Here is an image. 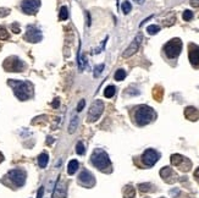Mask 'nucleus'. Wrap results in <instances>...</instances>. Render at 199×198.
<instances>
[{
    "mask_svg": "<svg viewBox=\"0 0 199 198\" xmlns=\"http://www.w3.org/2000/svg\"><path fill=\"white\" fill-rule=\"evenodd\" d=\"M84 105H86V100L82 99L80 103H78V105H77V111H82L83 108H84Z\"/></svg>",
    "mask_w": 199,
    "mask_h": 198,
    "instance_id": "f704fd0d",
    "label": "nucleus"
},
{
    "mask_svg": "<svg viewBox=\"0 0 199 198\" xmlns=\"http://www.w3.org/2000/svg\"><path fill=\"white\" fill-rule=\"evenodd\" d=\"M67 17H69V10H67V7H66V6H62V7L60 9L59 19L61 21H65V20H67Z\"/></svg>",
    "mask_w": 199,
    "mask_h": 198,
    "instance_id": "a878e982",
    "label": "nucleus"
},
{
    "mask_svg": "<svg viewBox=\"0 0 199 198\" xmlns=\"http://www.w3.org/2000/svg\"><path fill=\"white\" fill-rule=\"evenodd\" d=\"M43 193H44V188L40 187L38 190V193H37V198H43Z\"/></svg>",
    "mask_w": 199,
    "mask_h": 198,
    "instance_id": "58836bf2",
    "label": "nucleus"
},
{
    "mask_svg": "<svg viewBox=\"0 0 199 198\" xmlns=\"http://www.w3.org/2000/svg\"><path fill=\"white\" fill-rule=\"evenodd\" d=\"M194 178H197V180H199V168L194 171Z\"/></svg>",
    "mask_w": 199,
    "mask_h": 198,
    "instance_id": "ea45409f",
    "label": "nucleus"
},
{
    "mask_svg": "<svg viewBox=\"0 0 199 198\" xmlns=\"http://www.w3.org/2000/svg\"><path fill=\"white\" fill-rule=\"evenodd\" d=\"M159 31H160V27L157 26V25H150V26L147 27V32H148L150 36H154V34L159 33Z\"/></svg>",
    "mask_w": 199,
    "mask_h": 198,
    "instance_id": "b1692460",
    "label": "nucleus"
},
{
    "mask_svg": "<svg viewBox=\"0 0 199 198\" xmlns=\"http://www.w3.org/2000/svg\"><path fill=\"white\" fill-rule=\"evenodd\" d=\"M24 39L27 42H31V43H38L42 40V32L34 26H28L27 32L24 34Z\"/></svg>",
    "mask_w": 199,
    "mask_h": 198,
    "instance_id": "9d476101",
    "label": "nucleus"
},
{
    "mask_svg": "<svg viewBox=\"0 0 199 198\" xmlns=\"http://www.w3.org/2000/svg\"><path fill=\"white\" fill-rule=\"evenodd\" d=\"M184 116L191 121H197L199 119V111L194 106H187L184 109Z\"/></svg>",
    "mask_w": 199,
    "mask_h": 198,
    "instance_id": "2eb2a0df",
    "label": "nucleus"
},
{
    "mask_svg": "<svg viewBox=\"0 0 199 198\" xmlns=\"http://www.w3.org/2000/svg\"><path fill=\"white\" fill-rule=\"evenodd\" d=\"M184 157H182L181 154H172L171 155V164L175 165V166H179V164L183 161Z\"/></svg>",
    "mask_w": 199,
    "mask_h": 198,
    "instance_id": "412c9836",
    "label": "nucleus"
},
{
    "mask_svg": "<svg viewBox=\"0 0 199 198\" xmlns=\"http://www.w3.org/2000/svg\"><path fill=\"white\" fill-rule=\"evenodd\" d=\"M66 197V186L65 183H61L58 178L56 185H55V192H54V198H65Z\"/></svg>",
    "mask_w": 199,
    "mask_h": 198,
    "instance_id": "dca6fc26",
    "label": "nucleus"
},
{
    "mask_svg": "<svg viewBox=\"0 0 199 198\" xmlns=\"http://www.w3.org/2000/svg\"><path fill=\"white\" fill-rule=\"evenodd\" d=\"M121 9H122V12H123L125 15H127V14H130V11L132 10V5H131L130 1H123Z\"/></svg>",
    "mask_w": 199,
    "mask_h": 198,
    "instance_id": "393cba45",
    "label": "nucleus"
},
{
    "mask_svg": "<svg viewBox=\"0 0 199 198\" xmlns=\"http://www.w3.org/2000/svg\"><path fill=\"white\" fill-rule=\"evenodd\" d=\"M136 196V190L132 186H126L123 190V198H135Z\"/></svg>",
    "mask_w": 199,
    "mask_h": 198,
    "instance_id": "a211bd4d",
    "label": "nucleus"
},
{
    "mask_svg": "<svg viewBox=\"0 0 199 198\" xmlns=\"http://www.w3.org/2000/svg\"><path fill=\"white\" fill-rule=\"evenodd\" d=\"M160 158V154L159 152H157L155 149H147L143 155H142V161L145 166H153Z\"/></svg>",
    "mask_w": 199,
    "mask_h": 198,
    "instance_id": "0eeeda50",
    "label": "nucleus"
},
{
    "mask_svg": "<svg viewBox=\"0 0 199 198\" xmlns=\"http://www.w3.org/2000/svg\"><path fill=\"white\" fill-rule=\"evenodd\" d=\"M9 38V33H7V31L4 28V27H1L0 26V39L1 40H5Z\"/></svg>",
    "mask_w": 199,
    "mask_h": 198,
    "instance_id": "2f4dec72",
    "label": "nucleus"
},
{
    "mask_svg": "<svg viewBox=\"0 0 199 198\" xmlns=\"http://www.w3.org/2000/svg\"><path fill=\"white\" fill-rule=\"evenodd\" d=\"M9 86L12 87L14 93L20 100H27L33 96V86L29 82L24 81H15V79H9Z\"/></svg>",
    "mask_w": 199,
    "mask_h": 198,
    "instance_id": "f257e3e1",
    "label": "nucleus"
},
{
    "mask_svg": "<svg viewBox=\"0 0 199 198\" xmlns=\"http://www.w3.org/2000/svg\"><path fill=\"white\" fill-rule=\"evenodd\" d=\"M40 1L39 0H23L21 4V9L24 14L28 15H33L37 12V10L39 9Z\"/></svg>",
    "mask_w": 199,
    "mask_h": 198,
    "instance_id": "1a4fd4ad",
    "label": "nucleus"
},
{
    "mask_svg": "<svg viewBox=\"0 0 199 198\" xmlns=\"http://www.w3.org/2000/svg\"><path fill=\"white\" fill-rule=\"evenodd\" d=\"M103 70H104V64H100L98 66H95L94 67V77H99L100 74L103 72Z\"/></svg>",
    "mask_w": 199,
    "mask_h": 198,
    "instance_id": "7c9ffc66",
    "label": "nucleus"
},
{
    "mask_svg": "<svg viewBox=\"0 0 199 198\" xmlns=\"http://www.w3.org/2000/svg\"><path fill=\"white\" fill-rule=\"evenodd\" d=\"M11 28L14 29V32H15V33H20V27H19V25L14 23V25L11 26Z\"/></svg>",
    "mask_w": 199,
    "mask_h": 198,
    "instance_id": "e433bc0d",
    "label": "nucleus"
},
{
    "mask_svg": "<svg viewBox=\"0 0 199 198\" xmlns=\"http://www.w3.org/2000/svg\"><path fill=\"white\" fill-rule=\"evenodd\" d=\"M140 40H142V36L138 34L135 40L127 47V49L123 52V54H122V58H125V59H127V58H130V56H132L133 54H136L137 53V50H138V48H139L140 45Z\"/></svg>",
    "mask_w": 199,
    "mask_h": 198,
    "instance_id": "9b49d317",
    "label": "nucleus"
},
{
    "mask_svg": "<svg viewBox=\"0 0 199 198\" xmlns=\"http://www.w3.org/2000/svg\"><path fill=\"white\" fill-rule=\"evenodd\" d=\"M77 169H78V161L77 160H71L70 163H69V165H67V173H69V175H73L76 171H77Z\"/></svg>",
    "mask_w": 199,
    "mask_h": 198,
    "instance_id": "f3484780",
    "label": "nucleus"
},
{
    "mask_svg": "<svg viewBox=\"0 0 199 198\" xmlns=\"http://www.w3.org/2000/svg\"><path fill=\"white\" fill-rule=\"evenodd\" d=\"M179 193H181V191H179V188H174V190L170 191V195H171L174 198H179Z\"/></svg>",
    "mask_w": 199,
    "mask_h": 198,
    "instance_id": "473e14b6",
    "label": "nucleus"
},
{
    "mask_svg": "<svg viewBox=\"0 0 199 198\" xmlns=\"http://www.w3.org/2000/svg\"><path fill=\"white\" fill-rule=\"evenodd\" d=\"M106 40H108V37H106V38H105V40H104V42L100 44L99 48H97V49H95V52H93V54H99L100 52H101V49L105 47V43H106Z\"/></svg>",
    "mask_w": 199,
    "mask_h": 198,
    "instance_id": "72a5a7b5",
    "label": "nucleus"
},
{
    "mask_svg": "<svg viewBox=\"0 0 199 198\" xmlns=\"http://www.w3.org/2000/svg\"><path fill=\"white\" fill-rule=\"evenodd\" d=\"M181 50H182V42L179 38H174V39L169 40L164 45V52L169 59H176L181 54Z\"/></svg>",
    "mask_w": 199,
    "mask_h": 198,
    "instance_id": "20e7f679",
    "label": "nucleus"
},
{
    "mask_svg": "<svg viewBox=\"0 0 199 198\" xmlns=\"http://www.w3.org/2000/svg\"><path fill=\"white\" fill-rule=\"evenodd\" d=\"M9 14H10V10H9V9H0V17L7 16Z\"/></svg>",
    "mask_w": 199,
    "mask_h": 198,
    "instance_id": "c9c22d12",
    "label": "nucleus"
},
{
    "mask_svg": "<svg viewBox=\"0 0 199 198\" xmlns=\"http://www.w3.org/2000/svg\"><path fill=\"white\" fill-rule=\"evenodd\" d=\"M9 178L17 186V187H22L26 182V173L21 169H14L9 171Z\"/></svg>",
    "mask_w": 199,
    "mask_h": 198,
    "instance_id": "6e6552de",
    "label": "nucleus"
},
{
    "mask_svg": "<svg viewBox=\"0 0 199 198\" xmlns=\"http://www.w3.org/2000/svg\"><path fill=\"white\" fill-rule=\"evenodd\" d=\"M126 77V71L123 69H119L116 72H115V79L116 81H122V79Z\"/></svg>",
    "mask_w": 199,
    "mask_h": 198,
    "instance_id": "cd10ccee",
    "label": "nucleus"
},
{
    "mask_svg": "<svg viewBox=\"0 0 199 198\" xmlns=\"http://www.w3.org/2000/svg\"><path fill=\"white\" fill-rule=\"evenodd\" d=\"M160 176L162 178V180L166 182V183H175L177 181V175L176 173L169 168V166H165L160 170Z\"/></svg>",
    "mask_w": 199,
    "mask_h": 198,
    "instance_id": "f8f14e48",
    "label": "nucleus"
},
{
    "mask_svg": "<svg viewBox=\"0 0 199 198\" xmlns=\"http://www.w3.org/2000/svg\"><path fill=\"white\" fill-rule=\"evenodd\" d=\"M4 69H5L6 71L20 72V71H23L24 64H23L19 58L11 56V58H7V59L5 60V62H4Z\"/></svg>",
    "mask_w": 199,
    "mask_h": 198,
    "instance_id": "423d86ee",
    "label": "nucleus"
},
{
    "mask_svg": "<svg viewBox=\"0 0 199 198\" xmlns=\"http://www.w3.org/2000/svg\"><path fill=\"white\" fill-rule=\"evenodd\" d=\"M48 161H49V155L46 153H42L38 157V164H39V166L42 169H44L48 165Z\"/></svg>",
    "mask_w": 199,
    "mask_h": 198,
    "instance_id": "aec40b11",
    "label": "nucleus"
},
{
    "mask_svg": "<svg viewBox=\"0 0 199 198\" xmlns=\"http://www.w3.org/2000/svg\"><path fill=\"white\" fill-rule=\"evenodd\" d=\"M153 186L150 185V183H139L138 185V188H139L140 192H150L153 188H152Z\"/></svg>",
    "mask_w": 199,
    "mask_h": 198,
    "instance_id": "bb28decb",
    "label": "nucleus"
},
{
    "mask_svg": "<svg viewBox=\"0 0 199 198\" xmlns=\"http://www.w3.org/2000/svg\"><path fill=\"white\" fill-rule=\"evenodd\" d=\"M188 49H189L188 56H189L191 64L194 67H199V47L196 45V44H193V43H191L188 45Z\"/></svg>",
    "mask_w": 199,
    "mask_h": 198,
    "instance_id": "4468645a",
    "label": "nucleus"
},
{
    "mask_svg": "<svg viewBox=\"0 0 199 198\" xmlns=\"http://www.w3.org/2000/svg\"><path fill=\"white\" fill-rule=\"evenodd\" d=\"M87 25L88 26H91V16H89V14L87 12Z\"/></svg>",
    "mask_w": 199,
    "mask_h": 198,
    "instance_id": "a19ab883",
    "label": "nucleus"
},
{
    "mask_svg": "<svg viewBox=\"0 0 199 198\" xmlns=\"http://www.w3.org/2000/svg\"><path fill=\"white\" fill-rule=\"evenodd\" d=\"M59 105H60V101H59V99L56 98L54 101H53V104H51V106L54 108V109H56V108H59Z\"/></svg>",
    "mask_w": 199,
    "mask_h": 198,
    "instance_id": "4c0bfd02",
    "label": "nucleus"
},
{
    "mask_svg": "<svg viewBox=\"0 0 199 198\" xmlns=\"http://www.w3.org/2000/svg\"><path fill=\"white\" fill-rule=\"evenodd\" d=\"M53 143V137H48V144Z\"/></svg>",
    "mask_w": 199,
    "mask_h": 198,
    "instance_id": "37998d69",
    "label": "nucleus"
},
{
    "mask_svg": "<svg viewBox=\"0 0 199 198\" xmlns=\"http://www.w3.org/2000/svg\"><path fill=\"white\" fill-rule=\"evenodd\" d=\"M4 160V155H2V153H0V163Z\"/></svg>",
    "mask_w": 199,
    "mask_h": 198,
    "instance_id": "c03bdc74",
    "label": "nucleus"
},
{
    "mask_svg": "<svg viewBox=\"0 0 199 198\" xmlns=\"http://www.w3.org/2000/svg\"><path fill=\"white\" fill-rule=\"evenodd\" d=\"M103 111H104V103H103L100 99L93 101L92 105H91V109H89V111H88V121H89V122L97 121V120L101 116Z\"/></svg>",
    "mask_w": 199,
    "mask_h": 198,
    "instance_id": "39448f33",
    "label": "nucleus"
},
{
    "mask_svg": "<svg viewBox=\"0 0 199 198\" xmlns=\"http://www.w3.org/2000/svg\"><path fill=\"white\" fill-rule=\"evenodd\" d=\"M155 111L148 105H140L135 113V120L138 126H145L155 119Z\"/></svg>",
    "mask_w": 199,
    "mask_h": 198,
    "instance_id": "7ed1b4c3",
    "label": "nucleus"
},
{
    "mask_svg": "<svg viewBox=\"0 0 199 198\" xmlns=\"http://www.w3.org/2000/svg\"><path fill=\"white\" fill-rule=\"evenodd\" d=\"M77 126H78V118H77V116H75L73 119L71 120V122H70V126H69V132H70V133H73V132L76 131Z\"/></svg>",
    "mask_w": 199,
    "mask_h": 198,
    "instance_id": "5701e85b",
    "label": "nucleus"
},
{
    "mask_svg": "<svg viewBox=\"0 0 199 198\" xmlns=\"http://www.w3.org/2000/svg\"><path fill=\"white\" fill-rule=\"evenodd\" d=\"M78 181H80V183L82 186H84V187H87V188L93 187L94 183H95V180L93 178V175H92L88 170H83V171L81 173L80 176H78Z\"/></svg>",
    "mask_w": 199,
    "mask_h": 198,
    "instance_id": "ddd939ff",
    "label": "nucleus"
},
{
    "mask_svg": "<svg viewBox=\"0 0 199 198\" xmlns=\"http://www.w3.org/2000/svg\"><path fill=\"white\" fill-rule=\"evenodd\" d=\"M162 96H164V89H162V87L157 86V87L153 89V97L157 99L158 101H161V100H162Z\"/></svg>",
    "mask_w": 199,
    "mask_h": 198,
    "instance_id": "6ab92c4d",
    "label": "nucleus"
},
{
    "mask_svg": "<svg viewBox=\"0 0 199 198\" xmlns=\"http://www.w3.org/2000/svg\"><path fill=\"white\" fill-rule=\"evenodd\" d=\"M76 152H77V154H78V155L84 154L86 149H84V144H83L82 142H78V143H77V146H76Z\"/></svg>",
    "mask_w": 199,
    "mask_h": 198,
    "instance_id": "c85d7f7f",
    "label": "nucleus"
},
{
    "mask_svg": "<svg viewBox=\"0 0 199 198\" xmlns=\"http://www.w3.org/2000/svg\"><path fill=\"white\" fill-rule=\"evenodd\" d=\"M115 92H116V88H115L114 86H108V87L104 89V96H105L106 98H111V97H114Z\"/></svg>",
    "mask_w": 199,
    "mask_h": 198,
    "instance_id": "4be33fe9",
    "label": "nucleus"
},
{
    "mask_svg": "<svg viewBox=\"0 0 199 198\" xmlns=\"http://www.w3.org/2000/svg\"><path fill=\"white\" fill-rule=\"evenodd\" d=\"M133 1H136L137 4H139V5H142V4H143V2L145 1V0H133Z\"/></svg>",
    "mask_w": 199,
    "mask_h": 198,
    "instance_id": "79ce46f5",
    "label": "nucleus"
},
{
    "mask_svg": "<svg viewBox=\"0 0 199 198\" xmlns=\"http://www.w3.org/2000/svg\"><path fill=\"white\" fill-rule=\"evenodd\" d=\"M182 17H183V20L184 21H191L193 19V12H192L191 10H186V11L183 12Z\"/></svg>",
    "mask_w": 199,
    "mask_h": 198,
    "instance_id": "c756f323",
    "label": "nucleus"
},
{
    "mask_svg": "<svg viewBox=\"0 0 199 198\" xmlns=\"http://www.w3.org/2000/svg\"><path fill=\"white\" fill-rule=\"evenodd\" d=\"M92 164L98 169L100 171H104V173H111V161L109 159V155L106 152H104L103 149H95L93 153H92V158H91Z\"/></svg>",
    "mask_w": 199,
    "mask_h": 198,
    "instance_id": "f03ea898",
    "label": "nucleus"
}]
</instances>
